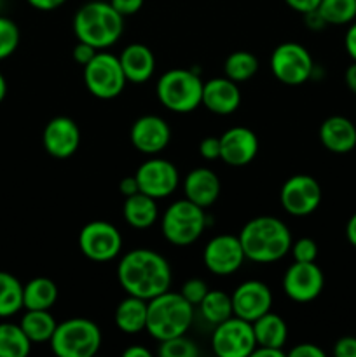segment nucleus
<instances>
[{
    "label": "nucleus",
    "mask_w": 356,
    "mask_h": 357,
    "mask_svg": "<svg viewBox=\"0 0 356 357\" xmlns=\"http://www.w3.org/2000/svg\"><path fill=\"white\" fill-rule=\"evenodd\" d=\"M117 279L128 295L149 302L170 289L171 267L157 251L133 250L119 261Z\"/></svg>",
    "instance_id": "f257e3e1"
},
{
    "label": "nucleus",
    "mask_w": 356,
    "mask_h": 357,
    "mask_svg": "<svg viewBox=\"0 0 356 357\" xmlns=\"http://www.w3.org/2000/svg\"><path fill=\"white\" fill-rule=\"evenodd\" d=\"M237 237L246 258L255 264H274L292 250L290 229L274 216H257L250 220Z\"/></svg>",
    "instance_id": "f03ea898"
},
{
    "label": "nucleus",
    "mask_w": 356,
    "mask_h": 357,
    "mask_svg": "<svg viewBox=\"0 0 356 357\" xmlns=\"http://www.w3.org/2000/svg\"><path fill=\"white\" fill-rule=\"evenodd\" d=\"M77 40L93 45L98 51L114 45L124 31V16L110 2L93 0L80 7L73 17Z\"/></svg>",
    "instance_id": "7ed1b4c3"
},
{
    "label": "nucleus",
    "mask_w": 356,
    "mask_h": 357,
    "mask_svg": "<svg viewBox=\"0 0 356 357\" xmlns=\"http://www.w3.org/2000/svg\"><path fill=\"white\" fill-rule=\"evenodd\" d=\"M192 319L194 305H191L180 293H171L168 289L149 300L145 330L156 340H170L187 333Z\"/></svg>",
    "instance_id": "20e7f679"
},
{
    "label": "nucleus",
    "mask_w": 356,
    "mask_h": 357,
    "mask_svg": "<svg viewBox=\"0 0 356 357\" xmlns=\"http://www.w3.org/2000/svg\"><path fill=\"white\" fill-rule=\"evenodd\" d=\"M201 77L191 70L173 68L168 70L157 80L156 93L161 103L175 114H188L195 110L202 101Z\"/></svg>",
    "instance_id": "39448f33"
},
{
    "label": "nucleus",
    "mask_w": 356,
    "mask_h": 357,
    "mask_svg": "<svg viewBox=\"0 0 356 357\" xmlns=\"http://www.w3.org/2000/svg\"><path fill=\"white\" fill-rule=\"evenodd\" d=\"M49 344L58 357H93L101 347V331L93 321L73 317L56 326Z\"/></svg>",
    "instance_id": "423d86ee"
},
{
    "label": "nucleus",
    "mask_w": 356,
    "mask_h": 357,
    "mask_svg": "<svg viewBox=\"0 0 356 357\" xmlns=\"http://www.w3.org/2000/svg\"><path fill=\"white\" fill-rule=\"evenodd\" d=\"M163 236L175 246H188L195 243L205 232L206 215L205 208L194 204L188 199L173 202L164 211Z\"/></svg>",
    "instance_id": "0eeeda50"
},
{
    "label": "nucleus",
    "mask_w": 356,
    "mask_h": 357,
    "mask_svg": "<svg viewBox=\"0 0 356 357\" xmlns=\"http://www.w3.org/2000/svg\"><path fill=\"white\" fill-rule=\"evenodd\" d=\"M84 82L87 91L100 100H114L124 91L126 79L119 58L108 52H96L84 66Z\"/></svg>",
    "instance_id": "6e6552de"
},
{
    "label": "nucleus",
    "mask_w": 356,
    "mask_h": 357,
    "mask_svg": "<svg viewBox=\"0 0 356 357\" xmlns=\"http://www.w3.org/2000/svg\"><path fill=\"white\" fill-rule=\"evenodd\" d=\"M212 347L218 357H248L257 347L253 324L232 316L216 324L212 335Z\"/></svg>",
    "instance_id": "1a4fd4ad"
},
{
    "label": "nucleus",
    "mask_w": 356,
    "mask_h": 357,
    "mask_svg": "<svg viewBox=\"0 0 356 357\" xmlns=\"http://www.w3.org/2000/svg\"><path fill=\"white\" fill-rule=\"evenodd\" d=\"M271 70L279 82L286 86H300L313 73V58L304 45L285 42L272 51Z\"/></svg>",
    "instance_id": "9d476101"
},
{
    "label": "nucleus",
    "mask_w": 356,
    "mask_h": 357,
    "mask_svg": "<svg viewBox=\"0 0 356 357\" xmlns=\"http://www.w3.org/2000/svg\"><path fill=\"white\" fill-rule=\"evenodd\" d=\"M79 246L84 257L105 264L119 257L122 250V236L112 223L96 220L80 230Z\"/></svg>",
    "instance_id": "9b49d317"
},
{
    "label": "nucleus",
    "mask_w": 356,
    "mask_h": 357,
    "mask_svg": "<svg viewBox=\"0 0 356 357\" xmlns=\"http://www.w3.org/2000/svg\"><path fill=\"white\" fill-rule=\"evenodd\" d=\"M325 278L316 261H293L283 278V291L297 303L313 302L323 291Z\"/></svg>",
    "instance_id": "f8f14e48"
},
{
    "label": "nucleus",
    "mask_w": 356,
    "mask_h": 357,
    "mask_svg": "<svg viewBox=\"0 0 356 357\" xmlns=\"http://www.w3.org/2000/svg\"><path fill=\"white\" fill-rule=\"evenodd\" d=\"M321 202V187L309 174H295L281 188V206L288 215L306 216Z\"/></svg>",
    "instance_id": "ddd939ff"
},
{
    "label": "nucleus",
    "mask_w": 356,
    "mask_h": 357,
    "mask_svg": "<svg viewBox=\"0 0 356 357\" xmlns=\"http://www.w3.org/2000/svg\"><path fill=\"white\" fill-rule=\"evenodd\" d=\"M206 268L215 275H230L246 260L239 237L222 234L206 244L202 253Z\"/></svg>",
    "instance_id": "4468645a"
},
{
    "label": "nucleus",
    "mask_w": 356,
    "mask_h": 357,
    "mask_svg": "<svg viewBox=\"0 0 356 357\" xmlns=\"http://www.w3.org/2000/svg\"><path fill=\"white\" fill-rule=\"evenodd\" d=\"M140 192L154 199H163L173 194L178 187V169L166 159H150L136 171Z\"/></svg>",
    "instance_id": "2eb2a0df"
},
{
    "label": "nucleus",
    "mask_w": 356,
    "mask_h": 357,
    "mask_svg": "<svg viewBox=\"0 0 356 357\" xmlns=\"http://www.w3.org/2000/svg\"><path fill=\"white\" fill-rule=\"evenodd\" d=\"M230 298H232L234 316L250 323L267 314L272 305L271 289L260 281H244L234 289Z\"/></svg>",
    "instance_id": "dca6fc26"
},
{
    "label": "nucleus",
    "mask_w": 356,
    "mask_h": 357,
    "mask_svg": "<svg viewBox=\"0 0 356 357\" xmlns=\"http://www.w3.org/2000/svg\"><path fill=\"white\" fill-rule=\"evenodd\" d=\"M258 138L251 129L236 126L220 136V159L227 166L243 167L257 157Z\"/></svg>",
    "instance_id": "f3484780"
},
{
    "label": "nucleus",
    "mask_w": 356,
    "mask_h": 357,
    "mask_svg": "<svg viewBox=\"0 0 356 357\" xmlns=\"http://www.w3.org/2000/svg\"><path fill=\"white\" fill-rule=\"evenodd\" d=\"M42 142L49 155L66 159L73 155L80 145L79 126L70 117H54L45 126Z\"/></svg>",
    "instance_id": "a211bd4d"
},
{
    "label": "nucleus",
    "mask_w": 356,
    "mask_h": 357,
    "mask_svg": "<svg viewBox=\"0 0 356 357\" xmlns=\"http://www.w3.org/2000/svg\"><path fill=\"white\" fill-rule=\"evenodd\" d=\"M131 143L136 150L147 155L163 152L171 138L170 126L157 115H143L133 124Z\"/></svg>",
    "instance_id": "6ab92c4d"
},
{
    "label": "nucleus",
    "mask_w": 356,
    "mask_h": 357,
    "mask_svg": "<svg viewBox=\"0 0 356 357\" xmlns=\"http://www.w3.org/2000/svg\"><path fill=\"white\" fill-rule=\"evenodd\" d=\"M239 103L241 93L237 82L227 79V77H223V79L215 77V79H209L202 86L201 105H205L213 114L229 115L237 110Z\"/></svg>",
    "instance_id": "aec40b11"
},
{
    "label": "nucleus",
    "mask_w": 356,
    "mask_h": 357,
    "mask_svg": "<svg viewBox=\"0 0 356 357\" xmlns=\"http://www.w3.org/2000/svg\"><path fill=\"white\" fill-rule=\"evenodd\" d=\"M184 192L185 199L206 209L215 204L216 199H218L220 180L208 167H198L185 176Z\"/></svg>",
    "instance_id": "412c9836"
},
{
    "label": "nucleus",
    "mask_w": 356,
    "mask_h": 357,
    "mask_svg": "<svg viewBox=\"0 0 356 357\" xmlns=\"http://www.w3.org/2000/svg\"><path fill=\"white\" fill-rule=\"evenodd\" d=\"M320 139L334 153H348L356 146V126L342 115H332L321 124Z\"/></svg>",
    "instance_id": "4be33fe9"
},
{
    "label": "nucleus",
    "mask_w": 356,
    "mask_h": 357,
    "mask_svg": "<svg viewBox=\"0 0 356 357\" xmlns=\"http://www.w3.org/2000/svg\"><path fill=\"white\" fill-rule=\"evenodd\" d=\"M119 61L128 82L133 84L147 82L156 70V58L152 51L143 44L128 45L119 56Z\"/></svg>",
    "instance_id": "5701e85b"
},
{
    "label": "nucleus",
    "mask_w": 356,
    "mask_h": 357,
    "mask_svg": "<svg viewBox=\"0 0 356 357\" xmlns=\"http://www.w3.org/2000/svg\"><path fill=\"white\" fill-rule=\"evenodd\" d=\"M147 309L149 302L138 296L128 295L115 309V324L122 333L136 335L147 328Z\"/></svg>",
    "instance_id": "b1692460"
},
{
    "label": "nucleus",
    "mask_w": 356,
    "mask_h": 357,
    "mask_svg": "<svg viewBox=\"0 0 356 357\" xmlns=\"http://www.w3.org/2000/svg\"><path fill=\"white\" fill-rule=\"evenodd\" d=\"M122 215L133 229H149L150 225L156 223L159 209H157L156 199L143 192H136V194L126 197Z\"/></svg>",
    "instance_id": "393cba45"
},
{
    "label": "nucleus",
    "mask_w": 356,
    "mask_h": 357,
    "mask_svg": "<svg viewBox=\"0 0 356 357\" xmlns=\"http://www.w3.org/2000/svg\"><path fill=\"white\" fill-rule=\"evenodd\" d=\"M253 333L255 340H257V347H274L283 349L286 344V337H288V330H286V323L278 316V314L271 312L264 314L253 321Z\"/></svg>",
    "instance_id": "a878e982"
},
{
    "label": "nucleus",
    "mask_w": 356,
    "mask_h": 357,
    "mask_svg": "<svg viewBox=\"0 0 356 357\" xmlns=\"http://www.w3.org/2000/svg\"><path fill=\"white\" fill-rule=\"evenodd\" d=\"M58 300V286L47 278H35L23 286V307L27 310H49Z\"/></svg>",
    "instance_id": "bb28decb"
},
{
    "label": "nucleus",
    "mask_w": 356,
    "mask_h": 357,
    "mask_svg": "<svg viewBox=\"0 0 356 357\" xmlns=\"http://www.w3.org/2000/svg\"><path fill=\"white\" fill-rule=\"evenodd\" d=\"M20 326L23 328L31 344H42L51 340L58 323L49 314V310H27V314L21 317Z\"/></svg>",
    "instance_id": "cd10ccee"
},
{
    "label": "nucleus",
    "mask_w": 356,
    "mask_h": 357,
    "mask_svg": "<svg viewBox=\"0 0 356 357\" xmlns=\"http://www.w3.org/2000/svg\"><path fill=\"white\" fill-rule=\"evenodd\" d=\"M31 342L20 324L0 323V357H27Z\"/></svg>",
    "instance_id": "c85d7f7f"
},
{
    "label": "nucleus",
    "mask_w": 356,
    "mask_h": 357,
    "mask_svg": "<svg viewBox=\"0 0 356 357\" xmlns=\"http://www.w3.org/2000/svg\"><path fill=\"white\" fill-rule=\"evenodd\" d=\"M23 309V284L9 272H0V317H10Z\"/></svg>",
    "instance_id": "c756f323"
},
{
    "label": "nucleus",
    "mask_w": 356,
    "mask_h": 357,
    "mask_svg": "<svg viewBox=\"0 0 356 357\" xmlns=\"http://www.w3.org/2000/svg\"><path fill=\"white\" fill-rule=\"evenodd\" d=\"M198 307L201 309L202 317L215 326L234 316L232 298L227 293L216 289H209Z\"/></svg>",
    "instance_id": "7c9ffc66"
},
{
    "label": "nucleus",
    "mask_w": 356,
    "mask_h": 357,
    "mask_svg": "<svg viewBox=\"0 0 356 357\" xmlns=\"http://www.w3.org/2000/svg\"><path fill=\"white\" fill-rule=\"evenodd\" d=\"M257 70L258 59L248 51L232 52L225 59V65H223V72H225L227 79L234 80L237 84L250 80L257 73Z\"/></svg>",
    "instance_id": "2f4dec72"
},
{
    "label": "nucleus",
    "mask_w": 356,
    "mask_h": 357,
    "mask_svg": "<svg viewBox=\"0 0 356 357\" xmlns=\"http://www.w3.org/2000/svg\"><path fill=\"white\" fill-rule=\"evenodd\" d=\"M316 10L327 24H348L356 17V0H321Z\"/></svg>",
    "instance_id": "473e14b6"
},
{
    "label": "nucleus",
    "mask_w": 356,
    "mask_h": 357,
    "mask_svg": "<svg viewBox=\"0 0 356 357\" xmlns=\"http://www.w3.org/2000/svg\"><path fill=\"white\" fill-rule=\"evenodd\" d=\"M159 356L161 357H198L199 349L191 338L185 335L180 337L170 338V340H163L159 345Z\"/></svg>",
    "instance_id": "72a5a7b5"
},
{
    "label": "nucleus",
    "mask_w": 356,
    "mask_h": 357,
    "mask_svg": "<svg viewBox=\"0 0 356 357\" xmlns=\"http://www.w3.org/2000/svg\"><path fill=\"white\" fill-rule=\"evenodd\" d=\"M20 44V28L9 17L0 16V61L9 58Z\"/></svg>",
    "instance_id": "f704fd0d"
},
{
    "label": "nucleus",
    "mask_w": 356,
    "mask_h": 357,
    "mask_svg": "<svg viewBox=\"0 0 356 357\" xmlns=\"http://www.w3.org/2000/svg\"><path fill=\"white\" fill-rule=\"evenodd\" d=\"M208 291H209L208 284H206L202 279H188V281L181 286L180 295L184 296L191 305L195 307L202 302V298H205Z\"/></svg>",
    "instance_id": "c9c22d12"
},
{
    "label": "nucleus",
    "mask_w": 356,
    "mask_h": 357,
    "mask_svg": "<svg viewBox=\"0 0 356 357\" xmlns=\"http://www.w3.org/2000/svg\"><path fill=\"white\" fill-rule=\"evenodd\" d=\"M292 257L295 261H316L318 244L309 237H302L292 243Z\"/></svg>",
    "instance_id": "e433bc0d"
},
{
    "label": "nucleus",
    "mask_w": 356,
    "mask_h": 357,
    "mask_svg": "<svg viewBox=\"0 0 356 357\" xmlns=\"http://www.w3.org/2000/svg\"><path fill=\"white\" fill-rule=\"evenodd\" d=\"M199 153L202 155V159L215 160L220 159V138H215V136H209V138H205L199 145Z\"/></svg>",
    "instance_id": "4c0bfd02"
},
{
    "label": "nucleus",
    "mask_w": 356,
    "mask_h": 357,
    "mask_svg": "<svg viewBox=\"0 0 356 357\" xmlns=\"http://www.w3.org/2000/svg\"><path fill=\"white\" fill-rule=\"evenodd\" d=\"M96 52H98L96 47L86 44V42L79 40V44L73 47V59H75V63H79L80 66H86L87 63L94 58V54H96Z\"/></svg>",
    "instance_id": "58836bf2"
},
{
    "label": "nucleus",
    "mask_w": 356,
    "mask_h": 357,
    "mask_svg": "<svg viewBox=\"0 0 356 357\" xmlns=\"http://www.w3.org/2000/svg\"><path fill=\"white\" fill-rule=\"evenodd\" d=\"M110 3L121 16H131L142 9L143 0H110Z\"/></svg>",
    "instance_id": "ea45409f"
},
{
    "label": "nucleus",
    "mask_w": 356,
    "mask_h": 357,
    "mask_svg": "<svg viewBox=\"0 0 356 357\" xmlns=\"http://www.w3.org/2000/svg\"><path fill=\"white\" fill-rule=\"evenodd\" d=\"M334 354L337 357H356V338L342 337L334 347Z\"/></svg>",
    "instance_id": "a19ab883"
},
{
    "label": "nucleus",
    "mask_w": 356,
    "mask_h": 357,
    "mask_svg": "<svg viewBox=\"0 0 356 357\" xmlns=\"http://www.w3.org/2000/svg\"><path fill=\"white\" fill-rule=\"evenodd\" d=\"M292 357H325V352L314 344H300L290 351Z\"/></svg>",
    "instance_id": "79ce46f5"
},
{
    "label": "nucleus",
    "mask_w": 356,
    "mask_h": 357,
    "mask_svg": "<svg viewBox=\"0 0 356 357\" xmlns=\"http://www.w3.org/2000/svg\"><path fill=\"white\" fill-rule=\"evenodd\" d=\"M293 10L300 14H307V13H313V10L318 9L321 0H285Z\"/></svg>",
    "instance_id": "37998d69"
},
{
    "label": "nucleus",
    "mask_w": 356,
    "mask_h": 357,
    "mask_svg": "<svg viewBox=\"0 0 356 357\" xmlns=\"http://www.w3.org/2000/svg\"><path fill=\"white\" fill-rule=\"evenodd\" d=\"M119 190H121V194L126 195V197H129V195H133V194H136V192H140V187H138V181H136V176L122 178L121 183H119Z\"/></svg>",
    "instance_id": "c03bdc74"
},
{
    "label": "nucleus",
    "mask_w": 356,
    "mask_h": 357,
    "mask_svg": "<svg viewBox=\"0 0 356 357\" xmlns=\"http://www.w3.org/2000/svg\"><path fill=\"white\" fill-rule=\"evenodd\" d=\"M27 2L38 10H54L63 6L66 0H27Z\"/></svg>",
    "instance_id": "a18cd8bd"
},
{
    "label": "nucleus",
    "mask_w": 356,
    "mask_h": 357,
    "mask_svg": "<svg viewBox=\"0 0 356 357\" xmlns=\"http://www.w3.org/2000/svg\"><path fill=\"white\" fill-rule=\"evenodd\" d=\"M344 44H346V51H348V54L356 61V23H353L351 26H349L348 33H346Z\"/></svg>",
    "instance_id": "49530a36"
},
{
    "label": "nucleus",
    "mask_w": 356,
    "mask_h": 357,
    "mask_svg": "<svg viewBox=\"0 0 356 357\" xmlns=\"http://www.w3.org/2000/svg\"><path fill=\"white\" fill-rule=\"evenodd\" d=\"M251 357H285V352H283V349L274 347H255Z\"/></svg>",
    "instance_id": "de8ad7c7"
},
{
    "label": "nucleus",
    "mask_w": 356,
    "mask_h": 357,
    "mask_svg": "<svg viewBox=\"0 0 356 357\" xmlns=\"http://www.w3.org/2000/svg\"><path fill=\"white\" fill-rule=\"evenodd\" d=\"M344 79H346V86L349 87V91L356 94V61L348 66Z\"/></svg>",
    "instance_id": "09e8293b"
},
{
    "label": "nucleus",
    "mask_w": 356,
    "mask_h": 357,
    "mask_svg": "<svg viewBox=\"0 0 356 357\" xmlns=\"http://www.w3.org/2000/svg\"><path fill=\"white\" fill-rule=\"evenodd\" d=\"M122 356L124 357H150V352L147 351L145 347H140V345H131V347H128L124 352H122Z\"/></svg>",
    "instance_id": "8fccbe9b"
},
{
    "label": "nucleus",
    "mask_w": 356,
    "mask_h": 357,
    "mask_svg": "<svg viewBox=\"0 0 356 357\" xmlns=\"http://www.w3.org/2000/svg\"><path fill=\"white\" fill-rule=\"evenodd\" d=\"M346 236H348V241L356 248V213L349 218L348 225H346Z\"/></svg>",
    "instance_id": "3c124183"
},
{
    "label": "nucleus",
    "mask_w": 356,
    "mask_h": 357,
    "mask_svg": "<svg viewBox=\"0 0 356 357\" xmlns=\"http://www.w3.org/2000/svg\"><path fill=\"white\" fill-rule=\"evenodd\" d=\"M6 93H7V82L6 79H3L2 73H0V103H2L3 98H6Z\"/></svg>",
    "instance_id": "603ef678"
}]
</instances>
